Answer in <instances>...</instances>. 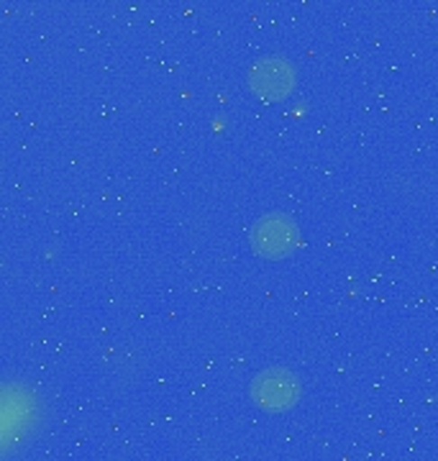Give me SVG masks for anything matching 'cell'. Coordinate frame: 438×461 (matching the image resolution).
<instances>
[{
  "instance_id": "obj_1",
  "label": "cell",
  "mask_w": 438,
  "mask_h": 461,
  "mask_svg": "<svg viewBox=\"0 0 438 461\" xmlns=\"http://www.w3.org/2000/svg\"><path fill=\"white\" fill-rule=\"evenodd\" d=\"M249 397L251 402L264 412H287L292 411L300 397L303 387L295 372L285 366H267L260 375H254L249 384Z\"/></svg>"
},
{
  "instance_id": "obj_2",
  "label": "cell",
  "mask_w": 438,
  "mask_h": 461,
  "mask_svg": "<svg viewBox=\"0 0 438 461\" xmlns=\"http://www.w3.org/2000/svg\"><path fill=\"white\" fill-rule=\"evenodd\" d=\"M39 420V400L21 382H5L3 384V444L5 454L32 436V426Z\"/></svg>"
},
{
  "instance_id": "obj_3",
  "label": "cell",
  "mask_w": 438,
  "mask_h": 461,
  "mask_svg": "<svg viewBox=\"0 0 438 461\" xmlns=\"http://www.w3.org/2000/svg\"><path fill=\"white\" fill-rule=\"evenodd\" d=\"M249 241L261 259H285L292 249L297 247L300 229L287 213L272 211L254 221V226L249 230Z\"/></svg>"
},
{
  "instance_id": "obj_4",
  "label": "cell",
  "mask_w": 438,
  "mask_h": 461,
  "mask_svg": "<svg viewBox=\"0 0 438 461\" xmlns=\"http://www.w3.org/2000/svg\"><path fill=\"white\" fill-rule=\"evenodd\" d=\"M297 85V75L295 67L285 59V57H261L257 59L251 69H249V87L257 98L267 100V103H279L290 95Z\"/></svg>"
}]
</instances>
